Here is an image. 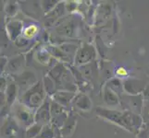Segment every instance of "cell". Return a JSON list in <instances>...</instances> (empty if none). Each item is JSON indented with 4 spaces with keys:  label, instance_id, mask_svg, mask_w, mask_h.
<instances>
[{
    "label": "cell",
    "instance_id": "obj_9",
    "mask_svg": "<svg viewBox=\"0 0 149 138\" xmlns=\"http://www.w3.org/2000/svg\"><path fill=\"white\" fill-rule=\"evenodd\" d=\"M123 121H124L126 129L130 131H132L133 129H139L143 124V119L140 115L128 111L123 112Z\"/></svg>",
    "mask_w": 149,
    "mask_h": 138
},
{
    "label": "cell",
    "instance_id": "obj_27",
    "mask_svg": "<svg viewBox=\"0 0 149 138\" xmlns=\"http://www.w3.org/2000/svg\"><path fill=\"white\" fill-rule=\"evenodd\" d=\"M44 4L42 5L43 9L45 12H49V11H52V8L55 7V3L54 1H44Z\"/></svg>",
    "mask_w": 149,
    "mask_h": 138
},
{
    "label": "cell",
    "instance_id": "obj_8",
    "mask_svg": "<svg viewBox=\"0 0 149 138\" xmlns=\"http://www.w3.org/2000/svg\"><path fill=\"white\" fill-rule=\"evenodd\" d=\"M97 114L101 117H104L105 119L111 121L112 122L120 125L121 127L126 129V126L123 121V113L118 111H112V110H107V109H97L96 110Z\"/></svg>",
    "mask_w": 149,
    "mask_h": 138
},
{
    "label": "cell",
    "instance_id": "obj_28",
    "mask_svg": "<svg viewBox=\"0 0 149 138\" xmlns=\"http://www.w3.org/2000/svg\"><path fill=\"white\" fill-rule=\"evenodd\" d=\"M143 119L146 122H149V102L143 106Z\"/></svg>",
    "mask_w": 149,
    "mask_h": 138
},
{
    "label": "cell",
    "instance_id": "obj_22",
    "mask_svg": "<svg viewBox=\"0 0 149 138\" xmlns=\"http://www.w3.org/2000/svg\"><path fill=\"white\" fill-rule=\"evenodd\" d=\"M55 132L53 127H50L48 125H45V127L42 129V132L37 136V138H54Z\"/></svg>",
    "mask_w": 149,
    "mask_h": 138
},
{
    "label": "cell",
    "instance_id": "obj_21",
    "mask_svg": "<svg viewBox=\"0 0 149 138\" xmlns=\"http://www.w3.org/2000/svg\"><path fill=\"white\" fill-rule=\"evenodd\" d=\"M62 52L68 56H73L74 54L76 55L77 54V46L73 45V44H70V43H65L60 45L58 47Z\"/></svg>",
    "mask_w": 149,
    "mask_h": 138
},
{
    "label": "cell",
    "instance_id": "obj_24",
    "mask_svg": "<svg viewBox=\"0 0 149 138\" xmlns=\"http://www.w3.org/2000/svg\"><path fill=\"white\" fill-rule=\"evenodd\" d=\"M95 65L93 64H88V65H85L84 66H83V68H81V73L83 75L85 76L87 78H90L91 76H94V73H95Z\"/></svg>",
    "mask_w": 149,
    "mask_h": 138
},
{
    "label": "cell",
    "instance_id": "obj_30",
    "mask_svg": "<svg viewBox=\"0 0 149 138\" xmlns=\"http://www.w3.org/2000/svg\"><path fill=\"white\" fill-rule=\"evenodd\" d=\"M6 10H7V12L9 15H12V14H14L15 12H16V6L13 5V4H9Z\"/></svg>",
    "mask_w": 149,
    "mask_h": 138
},
{
    "label": "cell",
    "instance_id": "obj_1",
    "mask_svg": "<svg viewBox=\"0 0 149 138\" xmlns=\"http://www.w3.org/2000/svg\"><path fill=\"white\" fill-rule=\"evenodd\" d=\"M22 104L25 105L30 110L39 109L45 100V89L42 82H37L29 90L22 96Z\"/></svg>",
    "mask_w": 149,
    "mask_h": 138
},
{
    "label": "cell",
    "instance_id": "obj_14",
    "mask_svg": "<svg viewBox=\"0 0 149 138\" xmlns=\"http://www.w3.org/2000/svg\"><path fill=\"white\" fill-rule=\"evenodd\" d=\"M74 24L71 21H67L63 24L59 25L56 27V32L59 35H63V36H68L71 37L74 34Z\"/></svg>",
    "mask_w": 149,
    "mask_h": 138
},
{
    "label": "cell",
    "instance_id": "obj_10",
    "mask_svg": "<svg viewBox=\"0 0 149 138\" xmlns=\"http://www.w3.org/2000/svg\"><path fill=\"white\" fill-rule=\"evenodd\" d=\"M123 88L128 94L135 96L140 95L142 91L145 89L146 83L139 79H128L123 83Z\"/></svg>",
    "mask_w": 149,
    "mask_h": 138
},
{
    "label": "cell",
    "instance_id": "obj_12",
    "mask_svg": "<svg viewBox=\"0 0 149 138\" xmlns=\"http://www.w3.org/2000/svg\"><path fill=\"white\" fill-rule=\"evenodd\" d=\"M18 133V125L13 120H9L3 126L1 134L5 138H15V135Z\"/></svg>",
    "mask_w": 149,
    "mask_h": 138
},
{
    "label": "cell",
    "instance_id": "obj_4",
    "mask_svg": "<svg viewBox=\"0 0 149 138\" xmlns=\"http://www.w3.org/2000/svg\"><path fill=\"white\" fill-rule=\"evenodd\" d=\"M68 119L69 117L64 110V107L56 103V101L51 102V120L53 124L56 126L61 127L66 124Z\"/></svg>",
    "mask_w": 149,
    "mask_h": 138
},
{
    "label": "cell",
    "instance_id": "obj_19",
    "mask_svg": "<svg viewBox=\"0 0 149 138\" xmlns=\"http://www.w3.org/2000/svg\"><path fill=\"white\" fill-rule=\"evenodd\" d=\"M107 88L110 89L113 92L118 94L121 93V89H122V85H121V81L120 79L117 78H113L111 80H109L107 82Z\"/></svg>",
    "mask_w": 149,
    "mask_h": 138
},
{
    "label": "cell",
    "instance_id": "obj_2",
    "mask_svg": "<svg viewBox=\"0 0 149 138\" xmlns=\"http://www.w3.org/2000/svg\"><path fill=\"white\" fill-rule=\"evenodd\" d=\"M95 57V48L90 44H84L83 47L80 48L77 51V54L75 55L74 62L75 65H88Z\"/></svg>",
    "mask_w": 149,
    "mask_h": 138
},
{
    "label": "cell",
    "instance_id": "obj_13",
    "mask_svg": "<svg viewBox=\"0 0 149 138\" xmlns=\"http://www.w3.org/2000/svg\"><path fill=\"white\" fill-rule=\"evenodd\" d=\"M22 24L19 21H11L8 25V32L11 40L16 41L22 32Z\"/></svg>",
    "mask_w": 149,
    "mask_h": 138
},
{
    "label": "cell",
    "instance_id": "obj_16",
    "mask_svg": "<svg viewBox=\"0 0 149 138\" xmlns=\"http://www.w3.org/2000/svg\"><path fill=\"white\" fill-rule=\"evenodd\" d=\"M24 65V57L22 55H19L18 57L11 59L8 63V69L9 72H17L19 69L22 68Z\"/></svg>",
    "mask_w": 149,
    "mask_h": 138
},
{
    "label": "cell",
    "instance_id": "obj_25",
    "mask_svg": "<svg viewBox=\"0 0 149 138\" xmlns=\"http://www.w3.org/2000/svg\"><path fill=\"white\" fill-rule=\"evenodd\" d=\"M37 32V28L34 26V25H32V26L28 27L26 30H24V36L25 38H32L33 37Z\"/></svg>",
    "mask_w": 149,
    "mask_h": 138
},
{
    "label": "cell",
    "instance_id": "obj_18",
    "mask_svg": "<svg viewBox=\"0 0 149 138\" xmlns=\"http://www.w3.org/2000/svg\"><path fill=\"white\" fill-rule=\"evenodd\" d=\"M17 92H18V87L16 86V84L10 83L8 86V88H7V102H8V104L11 105L14 102V100H16Z\"/></svg>",
    "mask_w": 149,
    "mask_h": 138
},
{
    "label": "cell",
    "instance_id": "obj_29",
    "mask_svg": "<svg viewBox=\"0 0 149 138\" xmlns=\"http://www.w3.org/2000/svg\"><path fill=\"white\" fill-rule=\"evenodd\" d=\"M16 44L19 47H24L25 45L28 44V41L25 37H19L16 40Z\"/></svg>",
    "mask_w": 149,
    "mask_h": 138
},
{
    "label": "cell",
    "instance_id": "obj_6",
    "mask_svg": "<svg viewBox=\"0 0 149 138\" xmlns=\"http://www.w3.org/2000/svg\"><path fill=\"white\" fill-rule=\"evenodd\" d=\"M15 115L18 121L25 126H32L33 122H35L31 110L23 104H19L15 108Z\"/></svg>",
    "mask_w": 149,
    "mask_h": 138
},
{
    "label": "cell",
    "instance_id": "obj_7",
    "mask_svg": "<svg viewBox=\"0 0 149 138\" xmlns=\"http://www.w3.org/2000/svg\"><path fill=\"white\" fill-rule=\"evenodd\" d=\"M34 120L36 124L41 125H47L51 121V102L45 100L42 106L37 110L36 114L34 115Z\"/></svg>",
    "mask_w": 149,
    "mask_h": 138
},
{
    "label": "cell",
    "instance_id": "obj_17",
    "mask_svg": "<svg viewBox=\"0 0 149 138\" xmlns=\"http://www.w3.org/2000/svg\"><path fill=\"white\" fill-rule=\"evenodd\" d=\"M104 100L109 106H116L119 104V97H118L115 92H113L107 87L104 91Z\"/></svg>",
    "mask_w": 149,
    "mask_h": 138
},
{
    "label": "cell",
    "instance_id": "obj_26",
    "mask_svg": "<svg viewBox=\"0 0 149 138\" xmlns=\"http://www.w3.org/2000/svg\"><path fill=\"white\" fill-rule=\"evenodd\" d=\"M49 58H50V56L45 51H41V52L38 54V60L42 64H47L49 61Z\"/></svg>",
    "mask_w": 149,
    "mask_h": 138
},
{
    "label": "cell",
    "instance_id": "obj_31",
    "mask_svg": "<svg viewBox=\"0 0 149 138\" xmlns=\"http://www.w3.org/2000/svg\"><path fill=\"white\" fill-rule=\"evenodd\" d=\"M116 74L118 76H126L128 73H127V70L125 68H123V67H120V68H118L116 70Z\"/></svg>",
    "mask_w": 149,
    "mask_h": 138
},
{
    "label": "cell",
    "instance_id": "obj_15",
    "mask_svg": "<svg viewBox=\"0 0 149 138\" xmlns=\"http://www.w3.org/2000/svg\"><path fill=\"white\" fill-rule=\"evenodd\" d=\"M74 103L77 108L81 111H88L92 107V102L90 99L84 94L77 96L76 99L74 100Z\"/></svg>",
    "mask_w": 149,
    "mask_h": 138
},
{
    "label": "cell",
    "instance_id": "obj_23",
    "mask_svg": "<svg viewBox=\"0 0 149 138\" xmlns=\"http://www.w3.org/2000/svg\"><path fill=\"white\" fill-rule=\"evenodd\" d=\"M56 83L55 81L50 78V76H47V78H45V91L47 92V93H53V95L56 93L55 92V88L56 87L55 86Z\"/></svg>",
    "mask_w": 149,
    "mask_h": 138
},
{
    "label": "cell",
    "instance_id": "obj_11",
    "mask_svg": "<svg viewBox=\"0 0 149 138\" xmlns=\"http://www.w3.org/2000/svg\"><path fill=\"white\" fill-rule=\"evenodd\" d=\"M74 97H75L74 92H70V91H65V90L56 91L53 95L54 101H56V103L60 104L63 107L68 106L70 103V101L73 100Z\"/></svg>",
    "mask_w": 149,
    "mask_h": 138
},
{
    "label": "cell",
    "instance_id": "obj_20",
    "mask_svg": "<svg viewBox=\"0 0 149 138\" xmlns=\"http://www.w3.org/2000/svg\"><path fill=\"white\" fill-rule=\"evenodd\" d=\"M43 125L39 124H34L32 126H30V128L27 130L26 135L29 138H37V136L40 135V133L42 132Z\"/></svg>",
    "mask_w": 149,
    "mask_h": 138
},
{
    "label": "cell",
    "instance_id": "obj_3",
    "mask_svg": "<svg viewBox=\"0 0 149 138\" xmlns=\"http://www.w3.org/2000/svg\"><path fill=\"white\" fill-rule=\"evenodd\" d=\"M122 101L128 109L129 111L133 113L140 115L143 113V96L140 95H126L122 96Z\"/></svg>",
    "mask_w": 149,
    "mask_h": 138
},
{
    "label": "cell",
    "instance_id": "obj_5",
    "mask_svg": "<svg viewBox=\"0 0 149 138\" xmlns=\"http://www.w3.org/2000/svg\"><path fill=\"white\" fill-rule=\"evenodd\" d=\"M16 80L18 82L19 91L24 92V93L37 83L33 73L29 72V71H24L22 74H19L17 76Z\"/></svg>",
    "mask_w": 149,
    "mask_h": 138
}]
</instances>
